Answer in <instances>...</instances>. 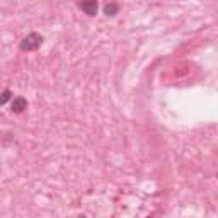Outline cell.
<instances>
[{
	"label": "cell",
	"mask_w": 218,
	"mask_h": 218,
	"mask_svg": "<svg viewBox=\"0 0 218 218\" xmlns=\"http://www.w3.org/2000/svg\"><path fill=\"white\" fill-rule=\"evenodd\" d=\"M7 99H9V92H3V94H2V97H0V104H3Z\"/></svg>",
	"instance_id": "277c9868"
},
{
	"label": "cell",
	"mask_w": 218,
	"mask_h": 218,
	"mask_svg": "<svg viewBox=\"0 0 218 218\" xmlns=\"http://www.w3.org/2000/svg\"><path fill=\"white\" fill-rule=\"evenodd\" d=\"M24 107H26V101L21 99V97H19V99H16V101L12 102V109H14L16 112H21Z\"/></svg>",
	"instance_id": "7a4b0ae2"
},
{
	"label": "cell",
	"mask_w": 218,
	"mask_h": 218,
	"mask_svg": "<svg viewBox=\"0 0 218 218\" xmlns=\"http://www.w3.org/2000/svg\"><path fill=\"white\" fill-rule=\"evenodd\" d=\"M80 9H83L87 14H90V16H92V14H96V10H97V3H96V2H90V3H82V5H80Z\"/></svg>",
	"instance_id": "6da1fadb"
},
{
	"label": "cell",
	"mask_w": 218,
	"mask_h": 218,
	"mask_svg": "<svg viewBox=\"0 0 218 218\" xmlns=\"http://www.w3.org/2000/svg\"><path fill=\"white\" fill-rule=\"evenodd\" d=\"M104 10H106L107 16H109V12H111V16H112V12H116V10H118V7H116V5H106V7H104Z\"/></svg>",
	"instance_id": "3957f363"
}]
</instances>
